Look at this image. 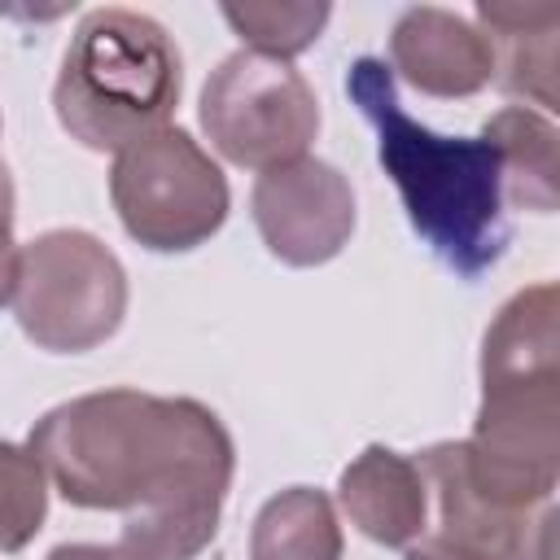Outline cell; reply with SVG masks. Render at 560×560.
<instances>
[{
    "mask_svg": "<svg viewBox=\"0 0 560 560\" xmlns=\"http://www.w3.org/2000/svg\"><path fill=\"white\" fill-rule=\"evenodd\" d=\"M26 446L66 503L118 512V547L140 560H197L219 534L236 451L197 398L83 394L52 407Z\"/></svg>",
    "mask_w": 560,
    "mask_h": 560,
    "instance_id": "6da1fadb",
    "label": "cell"
},
{
    "mask_svg": "<svg viewBox=\"0 0 560 560\" xmlns=\"http://www.w3.org/2000/svg\"><path fill=\"white\" fill-rule=\"evenodd\" d=\"M346 92L376 127V158L394 179L411 228L464 280L490 271L508 249L503 171L486 136H438L398 101V79L381 57H359Z\"/></svg>",
    "mask_w": 560,
    "mask_h": 560,
    "instance_id": "7a4b0ae2",
    "label": "cell"
},
{
    "mask_svg": "<svg viewBox=\"0 0 560 560\" xmlns=\"http://www.w3.org/2000/svg\"><path fill=\"white\" fill-rule=\"evenodd\" d=\"M560 293L521 289L486 328L481 407L464 446L472 486L512 512L551 508L560 472Z\"/></svg>",
    "mask_w": 560,
    "mask_h": 560,
    "instance_id": "3957f363",
    "label": "cell"
},
{
    "mask_svg": "<svg viewBox=\"0 0 560 560\" xmlns=\"http://www.w3.org/2000/svg\"><path fill=\"white\" fill-rule=\"evenodd\" d=\"M179 101V52L136 9H96L79 22L52 88L57 122L88 149L122 153L166 127Z\"/></svg>",
    "mask_w": 560,
    "mask_h": 560,
    "instance_id": "277c9868",
    "label": "cell"
},
{
    "mask_svg": "<svg viewBox=\"0 0 560 560\" xmlns=\"http://www.w3.org/2000/svg\"><path fill=\"white\" fill-rule=\"evenodd\" d=\"M9 302L39 350L83 354L118 332L127 315V271L92 232L57 228L18 249Z\"/></svg>",
    "mask_w": 560,
    "mask_h": 560,
    "instance_id": "5b68a950",
    "label": "cell"
},
{
    "mask_svg": "<svg viewBox=\"0 0 560 560\" xmlns=\"http://www.w3.org/2000/svg\"><path fill=\"white\" fill-rule=\"evenodd\" d=\"M109 197L131 241L158 254L197 249L228 219V179L179 127H162L114 153Z\"/></svg>",
    "mask_w": 560,
    "mask_h": 560,
    "instance_id": "8992f818",
    "label": "cell"
},
{
    "mask_svg": "<svg viewBox=\"0 0 560 560\" xmlns=\"http://www.w3.org/2000/svg\"><path fill=\"white\" fill-rule=\"evenodd\" d=\"M201 127L228 162L262 175L306 158L319 131V101L289 61L241 48L206 79Z\"/></svg>",
    "mask_w": 560,
    "mask_h": 560,
    "instance_id": "52a82bcc",
    "label": "cell"
},
{
    "mask_svg": "<svg viewBox=\"0 0 560 560\" xmlns=\"http://www.w3.org/2000/svg\"><path fill=\"white\" fill-rule=\"evenodd\" d=\"M249 210L262 245L289 267H319L337 258L354 232V188L319 158L262 171L249 192Z\"/></svg>",
    "mask_w": 560,
    "mask_h": 560,
    "instance_id": "ba28073f",
    "label": "cell"
},
{
    "mask_svg": "<svg viewBox=\"0 0 560 560\" xmlns=\"http://www.w3.org/2000/svg\"><path fill=\"white\" fill-rule=\"evenodd\" d=\"M416 464L424 472L429 503L438 512V525H429V534L490 560H551V521H556L551 508L512 512L486 499L464 468L459 442H438L420 451Z\"/></svg>",
    "mask_w": 560,
    "mask_h": 560,
    "instance_id": "9c48e42d",
    "label": "cell"
},
{
    "mask_svg": "<svg viewBox=\"0 0 560 560\" xmlns=\"http://www.w3.org/2000/svg\"><path fill=\"white\" fill-rule=\"evenodd\" d=\"M389 70L424 96H472L494 79V44L468 18L420 4L394 22Z\"/></svg>",
    "mask_w": 560,
    "mask_h": 560,
    "instance_id": "30bf717a",
    "label": "cell"
},
{
    "mask_svg": "<svg viewBox=\"0 0 560 560\" xmlns=\"http://www.w3.org/2000/svg\"><path fill=\"white\" fill-rule=\"evenodd\" d=\"M337 499L359 534L381 547H411L429 529V486L416 459L368 446L337 486Z\"/></svg>",
    "mask_w": 560,
    "mask_h": 560,
    "instance_id": "8fae6325",
    "label": "cell"
},
{
    "mask_svg": "<svg viewBox=\"0 0 560 560\" xmlns=\"http://www.w3.org/2000/svg\"><path fill=\"white\" fill-rule=\"evenodd\" d=\"M481 26L494 44V83L508 96H521L525 109H556V39H560V4L547 0H481Z\"/></svg>",
    "mask_w": 560,
    "mask_h": 560,
    "instance_id": "7c38bea8",
    "label": "cell"
},
{
    "mask_svg": "<svg viewBox=\"0 0 560 560\" xmlns=\"http://www.w3.org/2000/svg\"><path fill=\"white\" fill-rule=\"evenodd\" d=\"M490 149L499 153V171H503V197L521 210L534 214H551L560 201V162H556V127L525 109V105H508L499 109L486 131Z\"/></svg>",
    "mask_w": 560,
    "mask_h": 560,
    "instance_id": "4fadbf2b",
    "label": "cell"
},
{
    "mask_svg": "<svg viewBox=\"0 0 560 560\" xmlns=\"http://www.w3.org/2000/svg\"><path fill=\"white\" fill-rule=\"evenodd\" d=\"M254 560H341V525L328 494L289 486L262 503L249 534Z\"/></svg>",
    "mask_w": 560,
    "mask_h": 560,
    "instance_id": "5bb4252c",
    "label": "cell"
},
{
    "mask_svg": "<svg viewBox=\"0 0 560 560\" xmlns=\"http://www.w3.org/2000/svg\"><path fill=\"white\" fill-rule=\"evenodd\" d=\"M223 18L254 52L289 61L319 39L328 4H223Z\"/></svg>",
    "mask_w": 560,
    "mask_h": 560,
    "instance_id": "9a60e30c",
    "label": "cell"
},
{
    "mask_svg": "<svg viewBox=\"0 0 560 560\" xmlns=\"http://www.w3.org/2000/svg\"><path fill=\"white\" fill-rule=\"evenodd\" d=\"M48 512V472L31 446L0 442V551H22Z\"/></svg>",
    "mask_w": 560,
    "mask_h": 560,
    "instance_id": "2e32d148",
    "label": "cell"
},
{
    "mask_svg": "<svg viewBox=\"0 0 560 560\" xmlns=\"http://www.w3.org/2000/svg\"><path fill=\"white\" fill-rule=\"evenodd\" d=\"M407 560H490V556H477V551L455 547V542H446V538H438V534L424 529V534L407 547Z\"/></svg>",
    "mask_w": 560,
    "mask_h": 560,
    "instance_id": "e0dca14e",
    "label": "cell"
},
{
    "mask_svg": "<svg viewBox=\"0 0 560 560\" xmlns=\"http://www.w3.org/2000/svg\"><path fill=\"white\" fill-rule=\"evenodd\" d=\"M44 560H140L127 547H96V542H66L57 551H48Z\"/></svg>",
    "mask_w": 560,
    "mask_h": 560,
    "instance_id": "ac0fdd59",
    "label": "cell"
},
{
    "mask_svg": "<svg viewBox=\"0 0 560 560\" xmlns=\"http://www.w3.org/2000/svg\"><path fill=\"white\" fill-rule=\"evenodd\" d=\"M18 276V249H13V219H0V306L13 298Z\"/></svg>",
    "mask_w": 560,
    "mask_h": 560,
    "instance_id": "d6986e66",
    "label": "cell"
},
{
    "mask_svg": "<svg viewBox=\"0 0 560 560\" xmlns=\"http://www.w3.org/2000/svg\"><path fill=\"white\" fill-rule=\"evenodd\" d=\"M0 219H13V184H9L4 162H0Z\"/></svg>",
    "mask_w": 560,
    "mask_h": 560,
    "instance_id": "ffe728a7",
    "label": "cell"
}]
</instances>
